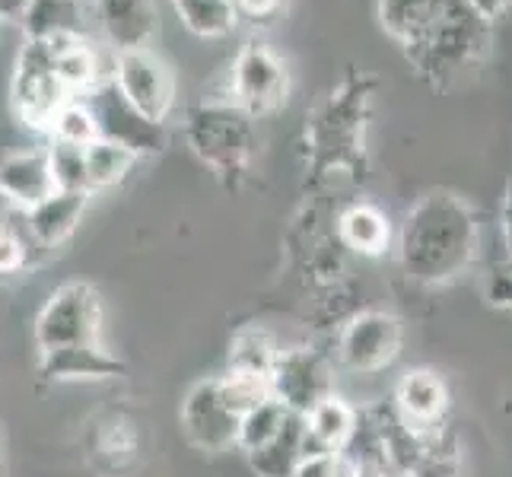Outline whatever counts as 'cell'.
Returning a JSON list of instances; mask_svg holds the SVG:
<instances>
[{
	"mask_svg": "<svg viewBox=\"0 0 512 477\" xmlns=\"http://www.w3.org/2000/svg\"><path fill=\"white\" fill-rule=\"evenodd\" d=\"M55 51V74L74 96L93 93L105 80L99 70V51L90 45V39H58L48 42Z\"/></svg>",
	"mask_w": 512,
	"mask_h": 477,
	"instance_id": "ffe728a7",
	"label": "cell"
},
{
	"mask_svg": "<svg viewBox=\"0 0 512 477\" xmlns=\"http://www.w3.org/2000/svg\"><path fill=\"white\" fill-rule=\"evenodd\" d=\"M439 0H376V16L382 32L401 45V51L420 39V32L433 23Z\"/></svg>",
	"mask_w": 512,
	"mask_h": 477,
	"instance_id": "7402d4cb",
	"label": "cell"
},
{
	"mask_svg": "<svg viewBox=\"0 0 512 477\" xmlns=\"http://www.w3.org/2000/svg\"><path fill=\"white\" fill-rule=\"evenodd\" d=\"M10 210H13V207H10V201L4 198V194H0V223L7 220V214H10Z\"/></svg>",
	"mask_w": 512,
	"mask_h": 477,
	"instance_id": "d590c367",
	"label": "cell"
},
{
	"mask_svg": "<svg viewBox=\"0 0 512 477\" xmlns=\"http://www.w3.org/2000/svg\"><path fill=\"white\" fill-rule=\"evenodd\" d=\"M172 7L179 13L182 26L198 39H226L239 26L233 0H179Z\"/></svg>",
	"mask_w": 512,
	"mask_h": 477,
	"instance_id": "603a6c76",
	"label": "cell"
},
{
	"mask_svg": "<svg viewBox=\"0 0 512 477\" xmlns=\"http://www.w3.org/2000/svg\"><path fill=\"white\" fill-rule=\"evenodd\" d=\"M58 191L48 147H29L0 156V194L16 210H32Z\"/></svg>",
	"mask_w": 512,
	"mask_h": 477,
	"instance_id": "4fadbf2b",
	"label": "cell"
},
{
	"mask_svg": "<svg viewBox=\"0 0 512 477\" xmlns=\"http://www.w3.org/2000/svg\"><path fill=\"white\" fill-rule=\"evenodd\" d=\"M74 99V93L55 74V51L48 42L26 39L20 58H16L10 102L23 125L35 131H51V121Z\"/></svg>",
	"mask_w": 512,
	"mask_h": 477,
	"instance_id": "277c9868",
	"label": "cell"
},
{
	"mask_svg": "<svg viewBox=\"0 0 512 477\" xmlns=\"http://www.w3.org/2000/svg\"><path fill=\"white\" fill-rule=\"evenodd\" d=\"M490 20L474 10L468 0H439L433 23L420 32L414 45L404 48L420 80L430 86H449L462 70L474 67L490 51Z\"/></svg>",
	"mask_w": 512,
	"mask_h": 477,
	"instance_id": "7a4b0ae2",
	"label": "cell"
},
{
	"mask_svg": "<svg viewBox=\"0 0 512 477\" xmlns=\"http://www.w3.org/2000/svg\"><path fill=\"white\" fill-rule=\"evenodd\" d=\"M29 4H32V0H0V23H10V20L23 23Z\"/></svg>",
	"mask_w": 512,
	"mask_h": 477,
	"instance_id": "836d02e7",
	"label": "cell"
},
{
	"mask_svg": "<svg viewBox=\"0 0 512 477\" xmlns=\"http://www.w3.org/2000/svg\"><path fill=\"white\" fill-rule=\"evenodd\" d=\"M233 4H236L239 20H249L255 26L274 23L280 16V10H284V0H233Z\"/></svg>",
	"mask_w": 512,
	"mask_h": 477,
	"instance_id": "4dcf8cb0",
	"label": "cell"
},
{
	"mask_svg": "<svg viewBox=\"0 0 512 477\" xmlns=\"http://www.w3.org/2000/svg\"><path fill=\"white\" fill-rule=\"evenodd\" d=\"M303 458H306V417L290 414L280 436L249 455V465L258 477H293L296 465Z\"/></svg>",
	"mask_w": 512,
	"mask_h": 477,
	"instance_id": "44dd1931",
	"label": "cell"
},
{
	"mask_svg": "<svg viewBox=\"0 0 512 477\" xmlns=\"http://www.w3.org/2000/svg\"><path fill=\"white\" fill-rule=\"evenodd\" d=\"M112 80L140 115L156 121V125H166L175 105V77L172 67L153 48L115 55Z\"/></svg>",
	"mask_w": 512,
	"mask_h": 477,
	"instance_id": "52a82bcc",
	"label": "cell"
},
{
	"mask_svg": "<svg viewBox=\"0 0 512 477\" xmlns=\"http://www.w3.org/2000/svg\"><path fill=\"white\" fill-rule=\"evenodd\" d=\"M449 408L446 382L430 369H411L395 385V411L408 427L427 433L443 420Z\"/></svg>",
	"mask_w": 512,
	"mask_h": 477,
	"instance_id": "5bb4252c",
	"label": "cell"
},
{
	"mask_svg": "<svg viewBox=\"0 0 512 477\" xmlns=\"http://www.w3.org/2000/svg\"><path fill=\"white\" fill-rule=\"evenodd\" d=\"M182 430L201 452H226L239 443V414L229 408L220 379H201L182 401Z\"/></svg>",
	"mask_w": 512,
	"mask_h": 477,
	"instance_id": "9c48e42d",
	"label": "cell"
},
{
	"mask_svg": "<svg viewBox=\"0 0 512 477\" xmlns=\"http://www.w3.org/2000/svg\"><path fill=\"white\" fill-rule=\"evenodd\" d=\"M280 350L274 347L271 334L261 328H245L233 338L229 347V373H245V376H261L271 379L277 366Z\"/></svg>",
	"mask_w": 512,
	"mask_h": 477,
	"instance_id": "d4e9b609",
	"label": "cell"
},
{
	"mask_svg": "<svg viewBox=\"0 0 512 477\" xmlns=\"http://www.w3.org/2000/svg\"><path fill=\"white\" fill-rule=\"evenodd\" d=\"M290 96V67L271 45L258 39L245 42L229 70V102L255 121L277 112Z\"/></svg>",
	"mask_w": 512,
	"mask_h": 477,
	"instance_id": "8992f818",
	"label": "cell"
},
{
	"mask_svg": "<svg viewBox=\"0 0 512 477\" xmlns=\"http://www.w3.org/2000/svg\"><path fill=\"white\" fill-rule=\"evenodd\" d=\"M401 322L392 312L369 309L353 315L341 331L338 357L353 373H379L398 357Z\"/></svg>",
	"mask_w": 512,
	"mask_h": 477,
	"instance_id": "30bf717a",
	"label": "cell"
},
{
	"mask_svg": "<svg viewBox=\"0 0 512 477\" xmlns=\"http://www.w3.org/2000/svg\"><path fill=\"white\" fill-rule=\"evenodd\" d=\"M93 23L115 55L153 48L160 35L153 0H93Z\"/></svg>",
	"mask_w": 512,
	"mask_h": 477,
	"instance_id": "7c38bea8",
	"label": "cell"
},
{
	"mask_svg": "<svg viewBox=\"0 0 512 477\" xmlns=\"http://www.w3.org/2000/svg\"><path fill=\"white\" fill-rule=\"evenodd\" d=\"M51 140H61V144H74V147H90L93 140H99V121L90 109V102L83 96H74L64 109L51 121Z\"/></svg>",
	"mask_w": 512,
	"mask_h": 477,
	"instance_id": "83f0119b",
	"label": "cell"
},
{
	"mask_svg": "<svg viewBox=\"0 0 512 477\" xmlns=\"http://www.w3.org/2000/svg\"><path fill=\"white\" fill-rule=\"evenodd\" d=\"M185 137L194 156L220 175H242L255 156V118L229 99H207L188 109Z\"/></svg>",
	"mask_w": 512,
	"mask_h": 477,
	"instance_id": "3957f363",
	"label": "cell"
},
{
	"mask_svg": "<svg viewBox=\"0 0 512 477\" xmlns=\"http://www.w3.org/2000/svg\"><path fill=\"white\" fill-rule=\"evenodd\" d=\"M338 239L366 258H379L392 245V223L379 207L357 201L338 217Z\"/></svg>",
	"mask_w": 512,
	"mask_h": 477,
	"instance_id": "d6986e66",
	"label": "cell"
},
{
	"mask_svg": "<svg viewBox=\"0 0 512 477\" xmlns=\"http://www.w3.org/2000/svg\"><path fill=\"white\" fill-rule=\"evenodd\" d=\"M90 102V109L99 121V137L115 140V144L128 147L134 156H153L163 153L166 147V125H156V121L144 118L134 105L121 96L112 77H105L93 93L83 96Z\"/></svg>",
	"mask_w": 512,
	"mask_h": 477,
	"instance_id": "ba28073f",
	"label": "cell"
},
{
	"mask_svg": "<svg viewBox=\"0 0 512 477\" xmlns=\"http://www.w3.org/2000/svg\"><path fill=\"white\" fill-rule=\"evenodd\" d=\"M42 252L48 249H42L39 239L29 233L26 214L13 207L7 220L0 223V274H20L32 268Z\"/></svg>",
	"mask_w": 512,
	"mask_h": 477,
	"instance_id": "cb8c5ba5",
	"label": "cell"
},
{
	"mask_svg": "<svg viewBox=\"0 0 512 477\" xmlns=\"http://www.w3.org/2000/svg\"><path fill=\"white\" fill-rule=\"evenodd\" d=\"M293 477H341V455H334V452L306 455L303 462L296 465Z\"/></svg>",
	"mask_w": 512,
	"mask_h": 477,
	"instance_id": "1f68e13d",
	"label": "cell"
},
{
	"mask_svg": "<svg viewBox=\"0 0 512 477\" xmlns=\"http://www.w3.org/2000/svg\"><path fill=\"white\" fill-rule=\"evenodd\" d=\"M290 414L293 411H287L277 398H268L264 404H258L255 411H249L239 420V443H236V449H242L245 455L264 449V446L271 443V439L280 436V430L287 427Z\"/></svg>",
	"mask_w": 512,
	"mask_h": 477,
	"instance_id": "4316f807",
	"label": "cell"
},
{
	"mask_svg": "<svg viewBox=\"0 0 512 477\" xmlns=\"http://www.w3.org/2000/svg\"><path fill=\"white\" fill-rule=\"evenodd\" d=\"M4 471H7V458H4V446H0V477H4Z\"/></svg>",
	"mask_w": 512,
	"mask_h": 477,
	"instance_id": "8d00e7d4",
	"label": "cell"
},
{
	"mask_svg": "<svg viewBox=\"0 0 512 477\" xmlns=\"http://www.w3.org/2000/svg\"><path fill=\"white\" fill-rule=\"evenodd\" d=\"M468 4L478 10L484 20L493 23V20H500V16L512 7V0H468Z\"/></svg>",
	"mask_w": 512,
	"mask_h": 477,
	"instance_id": "d6a6232c",
	"label": "cell"
},
{
	"mask_svg": "<svg viewBox=\"0 0 512 477\" xmlns=\"http://www.w3.org/2000/svg\"><path fill=\"white\" fill-rule=\"evenodd\" d=\"M357 423H360L357 408H350L338 395H328L306 414V455H319V452L341 455L350 446L353 433H357Z\"/></svg>",
	"mask_w": 512,
	"mask_h": 477,
	"instance_id": "ac0fdd59",
	"label": "cell"
},
{
	"mask_svg": "<svg viewBox=\"0 0 512 477\" xmlns=\"http://www.w3.org/2000/svg\"><path fill=\"white\" fill-rule=\"evenodd\" d=\"M99 334H102V303L90 284L58 287L48 296L42 312L35 315V347H39V353L99 344Z\"/></svg>",
	"mask_w": 512,
	"mask_h": 477,
	"instance_id": "5b68a950",
	"label": "cell"
},
{
	"mask_svg": "<svg viewBox=\"0 0 512 477\" xmlns=\"http://www.w3.org/2000/svg\"><path fill=\"white\" fill-rule=\"evenodd\" d=\"M134 153L128 147L115 144V140H93L86 147V172H90V191H102V188H112L118 182L128 179V172L134 166Z\"/></svg>",
	"mask_w": 512,
	"mask_h": 477,
	"instance_id": "484cf974",
	"label": "cell"
},
{
	"mask_svg": "<svg viewBox=\"0 0 512 477\" xmlns=\"http://www.w3.org/2000/svg\"><path fill=\"white\" fill-rule=\"evenodd\" d=\"M39 373L48 382H99L121 376L125 363L102 344H83L39 353Z\"/></svg>",
	"mask_w": 512,
	"mask_h": 477,
	"instance_id": "9a60e30c",
	"label": "cell"
},
{
	"mask_svg": "<svg viewBox=\"0 0 512 477\" xmlns=\"http://www.w3.org/2000/svg\"><path fill=\"white\" fill-rule=\"evenodd\" d=\"M503 239H506V249L512 258V182L506 188V201H503Z\"/></svg>",
	"mask_w": 512,
	"mask_h": 477,
	"instance_id": "e575fe53",
	"label": "cell"
},
{
	"mask_svg": "<svg viewBox=\"0 0 512 477\" xmlns=\"http://www.w3.org/2000/svg\"><path fill=\"white\" fill-rule=\"evenodd\" d=\"M86 201H90V191H61L58 188L42 204H35L32 210H23L29 233L39 239L42 249H55V245H61L80 226Z\"/></svg>",
	"mask_w": 512,
	"mask_h": 477,
	"instance_id": "e0dca14e",
	"label": "cell"
},
{
	"mask_svg": "<svg viewBox=\"0 0 512 477\" xmlns=\"http://www.w3.org/2000/svg\"><path fill=\"white\" fill-rule=\"evenodd\" d=\"M478 220L471 207L449 191L420 198L398 233L401 268L417 284H449L474 261Z\"/></svg>",
	"mask_w": 512,
	"mask_h": 477,
	"instance_id": "6da1fadb",
	"label": "cell"
},
{
	"mask_svg": "<svg viewBox=\"0 0 512 477\" xmlns=\"http://www.w3.org/2000/svg\"><path fill=\"white\" fill-rule=\"evenodd\" d=\"M223 382V395L229 401L239 417H245L249 411H255L258 404H264L271 395V379H261V376H245V373H226L220 376Z\"/></svg>",
	"mask_w": 512,
	"mask_h": 477,
	"instance_id": "f546056e",
	"label": "cell"
},
{
	"mask_svg": "<svg viewBox=\"0 0 512 477\" xmlns=\"http://www.w3.org/2000/svg\"><path fill=\"white\" fill-rule=\"evenodd\" d=\"M271 395L293 414H309L331 392V369L315 350H280L271 373Z\"/></svg>",
	"mask_w": 512,
	"mask_h": 477,
	"instance_id": "8fae6325",
	"label": "cell"
},
{
	"mask_svg": "<svg viewBox=\"0 0 512 477\" xmlns=\"http://www.w3.org/2000/svg\"><path fill=\"white\" fill-rule=\"evenodd\" d=\"M172 4H179V0H172Z\"/></svg>",
	"mask_w": 512,
	"mask_h": 477,
	"instance_id": "74e56055",
	"label": "cell"
},
{
	"mask_svg": "<svg viewBox=\"0 0 512 477\" xmlns=\"http://www.w3.org/2000/svg\"><path fill=\"white\" fill-rule=\"evenodd\" d=\"M93 23V0H32L23 29L26 39L58 42V39H86Z\"/></svg>",
	"mask_w": 512,
	"mask_h": 477,
	"instance_id": "2e32d148",
	"label": "cell"
},
{
	"mask_svg": "<svg viewBox=\"0 0 512 477\" xmlns=\"http://www.w3.org/2000/svg\"><path fill=\"white\" fill-rule=\"evenodd\" d=\"M48 159H51V175H55V185L61 191H90V172H86V147H74V144H61V140H51V144H48Z\"/></svg>",
	"mask_w": 512,
	"mask_h": 477,
	"instance_id": "f1b7e54d",
	"label": "cell"
}]
</instances>
